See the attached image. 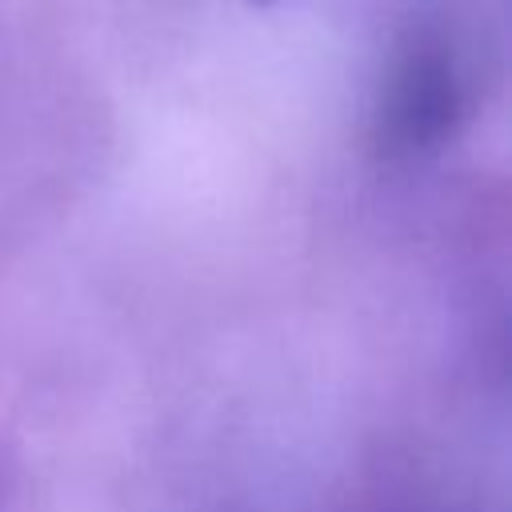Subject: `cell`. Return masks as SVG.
Here are the masks:
<instances>
[{
	"label": "cell",
	"mask_w": 512,
	"mask_h": 512,
	"mask_svg": "<svg viewBox=\"0 0 512 512\" xmlns=\"http://www.w3.org/2000/svg\"><path fill=\"white\" fill-rule=\"evenodd\" d=\"M460 112V88L452 60L440 48H412L384 84L380 140L392 152L436 148Z\"/></svg>",
	"instance_id": "6da1fadb"
},
{
	"label": "cell",
	"mask_w": 512,
	"mask_h": 512,
	"mask_svg": "<svg viewBox=\"0 0 512 512\" xmlns=\"http://www.w3.org/2000/svg\"><path fill=\"white\" fill-rule=\"evenodd\" d=\"M248 4H256V8H268V4H272V0H248Z\"/></svg>",
	"instance_id": "7a4b0ae2"
}]
</instances>
